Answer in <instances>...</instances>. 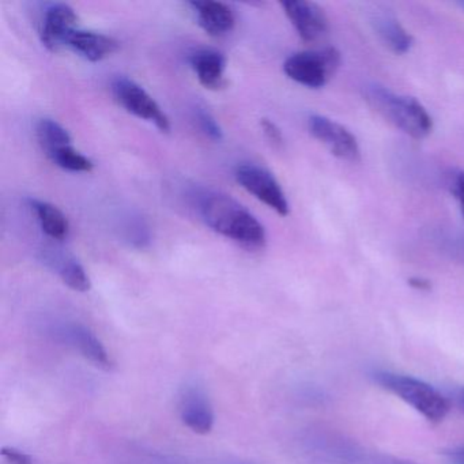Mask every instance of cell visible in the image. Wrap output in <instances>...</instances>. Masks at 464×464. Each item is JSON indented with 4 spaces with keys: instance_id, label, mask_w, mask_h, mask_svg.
I'll list each match as a JSON object with an SVG mask.
<instances>
[{
    "instance_id": "cell-11",
    "label": "cell",
    "mask_w": 464,
    "mask_h": 464,
    "mask_svg": "<svg viewBox=\"0 0 464 464\" xmlns=\"http://www.w3.org/2000/svg\"><path fill=\"white\" fill-rule=\"evenodd\" d=\"M281 5L285 14L304 42H316L324 36L328 29V18L319 5L308 0H287Z\"/></svg>"
},
{
    "instance_id": "cell-15",
    "label": "cell",
    "mask_w": 464,
    "mask_h": 464,
    "mask_svg": "<svg viewBox=\"0 0 464 464\" xmlns=\"http://www.w3.org/2000/svg\"><path fill=\"white\" fill-rule=\"evenodd\" d=\"M43 260L70 289L81 293L91 290V278L83 266L75 257L67 254H51L50 256H44Z\"/></svg>"
},
{
    "instance_id": "cell-17",
    "label": "cell",
    "mask_w": 464,
    "mask_h": 464,
    "mask_svg": "<svg viewBox=\"0 0 464 464\" xmlns=\"http://www.w3.org/2000/svg\"><path fill=\"white\" fill-rule=\"evenodd\" d=\"M36 137L47 157L58 151L59 149L72 145L70 132L53 119H40L36 126Z\"/></svg>"
},
{
    "instance_id": "cell-21",
    "label": "cell",
    "mask_w": 464,
    "mask_h": 464,
    "mask_svg": "<svg viewBox=\"0 0 464 464\" xmlns=\"http://www.w3.org/2000/svg\"><path fill=\"white\" fill-rule=\"evenodd\" d=\"M260 127H262L263 134L267 138L268 142L274 148H282L284 146V135H282L281 129L274 123L270 119H262L260 121Z\"/></svg>"
},
{
    "instance_id": "cell-7",
    "label": "cell",
    "mask_w": 464,
    "mask_h": 464,
    "mask_svg": "<svg viewBox=\"0 0 464 464\" xmlns=\"http://www.w3.org/2000/svg\"><path fill=\"white\" fill-rule=\"evenodd\" d=\"M235 179L246 192L265 203L278 216L290 213L289 202L273 173L256 164H241L236 168Z\"/></svg>"
},
{
    "instance_id": "cell-16",
    "label": "cell",
    "mask_w": 464,
    "mask_h": 464,
    "mask_svg": "<svg viewBox=\"0 0 464 464\" xmlns=\"http://www.w3.org/2000/svg\"><path fill=\"white\" fill-rule=\"evenodd\" d=\"M29 203H31V208L39 221L40 227L48 237L56 241H63L69 237V219L56 206L39 199H31Z\"/></svg>"
},
{
    "instance_id": "cell-25",
    "label": "cell",
    "mask_w": 464,
    "mask_h": 464,
    "mask_svg": "<svg viewBox=\"0 0 464 464\" xmlns=\"http://www.w3.org/2000/svg\"><path fill=\"white\" fill-rule=\"evenodd\" d=\"M450 460L452 464H464V447L450 450Z\"/></svg>"
},
{
    "instance_id": "cell-2",
    "label": "cell",
    "mask_w": 464,
    "mask_h": 464,
    "mask_svg": "<svg viewBox=\"0 0 464 464\" xmlns=\"http://www.w3.org/2000/svg\"><path fill=\"white\" fill-rule=\"evenodd\" d=\"M365 100L380 116L414 140H425L433 131V121L414 97L399 96L384 86L369 85Z\"/></svg>"
},
{
    "instance_id": "cell-14",
    "label": "cell",
    "mask_w": 464,
    "mask_h": 464,
    "mask_svg": "<svg viewBox=\"0 0 464 464\" xmlns=\"http://www.w3.org/2000/svg\"><path fill=\"white\" fill-rule=\"evenodd\" d=\"M67 47L92 63H99L118 51L119 43L107 34L92 31H75Z\"/></svg>"
},
{
    "instance_id": "cell-26",
    "label": "cell",
    "mask_w": 464,
    "mask_h": 464,
    "mask_svg": "<svg viewBox=\"0 0 464 464\" xmlns=\"http://www.w3.org/2000/svg\"><path fill=\"white\" fill-rule=\"evenodd\" d=\"M456 401H458L459 407L464 411V388L459 391L458 395H456Z\"/></svg>"
},
{
    "instance_id": "cell-5",
    "label": "cell",
    "mask_w": 464,
    "mask_h": 464,
    "mask_svg": "<svg viewBox=\"0 0 464 464\" xmlns=\"http://www.w3.org/2000/svg\"><path fill=\"white\" fill-rule=\"evenodd\" d=\"M44 331L53 341L72 347L97 368L104 371L112 368L110 353L99 336L82 323L74 320H50L45 323Z\"/></svg>"
},
{
    "instance_id": "cell-10",
    "label": "cell",
    "mask_w": 464,
    "mask_h": 464,
    "mask_svg": "<svg viewBox=\"0 0 464 464\" xmlns=\"http://www.w3.org/2000/svg\"><path fill=\"white\" fill-rule=\"evenodd\" d=\"M77 13L66 4H53L47 7L43 17L40 39L50 53H59L67 47L70 37L78 31Z\"/></svg>"
},
{
    "instance_id": "cell-3",
    "label": "cell",
    "mask_w": 464,
    "mask_h": 464,
    "mask_svg": "<svg viewBox=\"0 0 464 464\" xmlns=\"http://www.w3.org/2000/svg\"><path fill=\"white\" fill-rule=\"evenodd\" d=\"M374 382L406 401L430 422H441L450 411V401L422 380L392 372H376Z\"/></svg>"
},
{
    "instance_id": "cell-8",
    "label": "cell",
    "mask_w": 464,
    "mask_h": 464,
    "mask_svg": "<svg viewBox=\"0 0 464 464\" xmlns=\"http://www.w3.org/2000/svg\"><path fill=\"white\" fill-rule=\"evenodd\" d=\"M181 422L197 434H208L214 428L216 414L206 388L199 382H186L179 393Z\"/></svg>"
},
{
    "instance_id": "cell-18",
    "label": "cell",
    "mask_w": 464,
    "mask_h": 464,
    "mask_svg": "<svg viewBox=\"0 0 464 464\" xmlns=\"http://www.w3.org/2000/svg\"><path fill=\"white\" fill-rule=\"evenodd\" d=\"M377 34L382 37V42L390 47L391 51L403 55L409 53L412 45V37L395 18L379 17L374 21Z\"/></svg>"
},
{
    "instance_id": "cell-4",
    "label": "cell",
    "mask_w": 464,
    "mask_h": 464,
    "mask_svg": "<svg viewBox=\"0 0 464 464\" xmlns=\"http://www.w3.org/2000/svg\"><path fill=\"white\" fill-rule=\"evenodd\" d=\"M341 66V53L335 48L293 53L285 61L287 78L309 89H322Z\"/></svg>"
},
{
    "instance_id": "cell-9",
    "label": "cell",
    "mask_w": 464,
    "mask_h": 464,
    "mask_svg": "<svg viewBox=\"0 0 464 464\" xmlns=\"http://www.w3.org/2000/svg\"><path fill=\"white\" fill-rule=\"evenodd\" d=\"M308 129L312 137L319 140L334 157L347 162L361 160V149L357 138L342 124L322 115H311Z\"/></svg>"
},
{
    "instance_id": "cell-22",
    "label": "cell",
    "mask_w": 464,
    "mask_h": 464,
    "mask_svg": "<svg viewBox=\"0 0 464 464\" xmlns=\"http://www.w3.org/2000/svg\"><path fill=\"white\" fill-rule=\"evenodd\" d=\"M2 455L13 464H34V459L31 455L23 452V450H15V448L5 447L2 450Z\"/></svg>"
},
{
    "instance_id": "cell-1",
    "label": "cell",
    "mask_w": 464,
    "mask_h": 464,
    "mask_svg": "<svg viewBox=\"0 0 464 464\" xmlns=\"http://www.w3.org/2000/svg\"><path fill=\"white\" fill-rule=\"evenodd\" d=\"M194 200L200 219L214 232L251 251L265 248V227L235 198L213 189H200Z\"/></svg>"
},
{
    "instance_id": "cell-20",
    "label": "cell",
    "mask_w": 464,
    "mask_h": 464,
    "mask_svg": "<svg viewBox=\"0 0 464 464\" xmlns=\"http://www.w3.org/2000/svg\"><path fill=\"white\" fill-rule=\"evenodd\" d=\"M194 119L197 121L198 129L206 138L213 142H221L224 140V130L210 111L203 107H197L194 110Z\"/></svg>"
},
{
    "instance_id": "cell-19",
    "label": "cell",
    "mask_w": 464,
    "mask_h": 464,
    "mask_svg": "<svg viewBox=\"0 0 464 464\" xmlns=\"http://www.w3.org/2000/svg\"><path fill=\"white\" fill-rule=\"evenodd\" d=\"M48 159L62 169L69 170L75 173H89L94 169L93 161L85 154L78 151L74 146H66V148L59 149L55 153L48 156Z\"/></svg>"
},
{
    "instance_id": "cell-23",
    "label": "cell",
    "mask_w": 464,
    "mask_h": 464,
    "mask_svg": "<svg viewBox=\"0 0 464 464\" xmlns=\"http://www.w3.org/2000/svg\"><path fill=\"white\" fill-rule=\"evenodd\" d=\"M453 194L456 195V199L459 200V205H460L464 218V172H459L458 175L455 176V180H453Z\"/></svg>"
},
{
    "instance_id": "cell-6",
    "label": "cell",
    "mask_w": 464,
    "mask_h": 464,
    "mask_svg": "<svg viewBox=\"0 0 464 464\" xmlns=\"http://www.w3.org/2000/svg\"><path fill=\"white\" fill-rule=\"evenodd\" d=\"M112 93L127 112L154 124L164 134L170 132L172 127L167 113L140 83L126 77L116 78L112 82Z\"/></svg>"
},
{
    "instance_id": "cell-13",
    "label": "cell",
    "mask_w": 464,
    "mask_h": 464,
    "mask_svg": "<svg viewBox=\"0 0 464 464\" xmlns=\"http://www.w3.org/2000/svg\"><path fill=\"white\" fill-rule=\"evenodd\" d=\"M198 25L213 37H224L236 26V15L229 5L222 2H191Z\"/></svg>"
},
{
    "instance_id": "cell-12",
    "label": "cell",
    "mask_w": 464,
    "mask_h": 464,
    "mask_svg": "<svg viewBox=\"0 0 464 464\" xmlns=\"http://www.w3.org/2000/svg\"><path fill=\"white\" fill-rule=\"evenodd\" d=\"M188 62L203 88L214 92L227 88V59L221 53L211 48H200L189 55Z\"/></svg>"
},
{
    "instance_id": "cell-24",
    "label": "cell",
    "mask_w": 464,
    "mask_h": 464,
    "mask_svg": "<svg viewBox=\"0 0 464 464\" xmlns=\"http://www.w3.org/2000/svg\"><path fill=\"white\" fill-rule=\"evenodd\" d=\"M409 285L410 286L414 287V289L420 290H429L431 286L430 282L426 281V279L423 278H410Z\"/></svg>"
}]
</instances>
